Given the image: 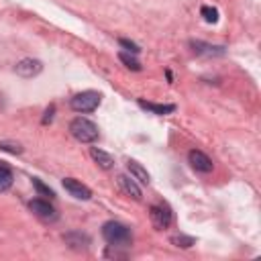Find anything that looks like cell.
I'll return each mask as SVG.
<instances>
[{"label": "cell", "mask_w": 261, "mask_h": 261, "mask_svg": "<svg viewBox=\"0 0 261 261\" xmlns=\"http://www.w3.org/2000/svg\"><path fill=\"white\" fill-rule=\"evenodd\" d=\"M102 237L110 247H128L133 243V232L126 224L116 222V220H108L102 226Z\"/></svg>", "instance_id": "1"}, {"label": "cell", "mask_w": 261, "mask_h": 261, "mask_svg": "<svg viewBox=\"0 0 261 261\" xmlns=\"http://www.w3.org/2000/svg\"><path fill=\"white\" fill-rule=\"evenodd\" d=\"M69 133H71V137H73L75 141H80V143H94V141H98V137H100L98 126H96L90 118H84V116H77V118H73V120L69 122Z\"/></svg>", "instance_id": "2"}, {"label": "cell", "mask_w": 261, "mask_h": 261, "mask_svg": "<svg viewBox=\"0 0 261 261\" xmlns=\"http://www.w3.org/2000/svg\"><path fill=\"white\" fill-rule=\"evenodd\" d=\"M100 94L98 92H94V90H86V92H80V94H75L71 100H69V106H71V110H75V112H82V114H86V112H94L98 106H100Z\"/></svg>", "instance_id": "3"}, {"label": "cell", "mask_w": 261, "mask_h": 261, "mask_svg": "<svg viewBox=\"0 0 261 261\" xmlns=\"http://www.w3.org/2000/svg\"><path fill=\"white\" fill-rule=\"evenodd\" d=\"M149 218H151V222H153V226L157 230H163V228H167L171 224L173 216H171V210H169L167 204H153L149 208Z\"/></svg>", "instance_id": "4"}, {"label": "cell", "mask_w": 261, "mask_h": 261, "mask_svg": "<svg viewBox=\"0 0 261 261\" xmlns=\"http://www.w3.org/2000/svg\"><path fill=\"white\" fill-rule=\"evenodd\" d=\"M188 161H190V165H192L196 171H200V173H210V171L214 169L212 159H210L206 153L198 151V149H192V151L188 153Z\"/></svg>", "instance_id": "5"}, {"label": "cell", "mask_w": 261, "mask_h": 261, "mask_svg": "<svg viewBox=\"0 0 261 261\" xmlns=\"http://www.w3.org/2000/svg\"><path fill=\"white\" fill-rule=\"evenodd\" d=\"M63 188H65V192H67L69 196H73L75 200H90V198H92V190H90L86 184H82V181H77V179H73V177H65V179H63Z\"/></svg>", "instance_id": "6"}, {"label": "cell", "mask_w": 261, "mask_h": 261, "mask_svg": "<svg viewBox=\"0 0 261 261\" xmlns=\"http://www.w3.org/2000/svg\"><path fill=\"white\" fill-rule=\"evenodd\" d=\"M29 208H31V212H33L35 216H39V218H43V220H55V218H57L55 208H53L47 200H43V198L31 200V202H29Z\"/></svg>", "instance_id": "7"}, {"label": "cell", "mask_w": 261, "mask_h": 261, "mask_svg": "<svg viewBox=\"0 0 261 261\" xmlns=\"http://www.w3.org/2000/svg\"><path fill=\"white\" fill-rule=\"evenodd\" d=\"M41 69H43V63H41L39 59H31V57L20 59V61L14 65V71H16L20 77H35V75L41 73Z\"/></svg>", "instance_id": "8"}, {"label": "cell", "mask_w": 261, "mask_h": 261, "mask_svg": "<svg viewBox=\"0 0 261 261\" xmlns=\"http://www.w3.org/2000/svg\"><path fill=\"white\" fill-rule=\"evenodd\" d=\"M190 47L194 49L196 55H204V57H220V55H224V47L210 45V43H204V41H190Z\"/></svg>", "instance_id": "9"}, {"label": "cell", "mask_w": 261, "mask_h": 261, "mask_svg": "<svg viewBox=\"0 0 261 261\" xmlns=\"http://www.w3.org/2000/svg\"><path fill=\"white\" fill-rule=\"evenodd\" d=\"M63 241H65V245H69L71 249H75V251H86L88 247H90V237L86 234V232H80V230H71V232H65L63 234Z\"/></svg>", "instance_id": "10"}, {"label": "cell", "mask_w": 261, "mask_h": 261, "mask_svg": "<svg viewBox=\"0 0 261 261\" xmlns=\"http://www.w3.org/2000/svg\"><path fill=\"white\" fill-rule=\"evenodd\" d=\"M90 157H92L102 169H112V165H114V157H112L110 153L98 149V147H90Z\"/></svg>", "instance_id": "11"}, {"label": "cell", "mask_w": 261, "mask_h": 261, "mask_svg": "<svg viewBox=\"0 0 261 261\" xmlns=\"http://www.w3.org/2000/svg\"><path fill=\"white\" fill-rule=\"evenodd\" d=\"M126 169H128V173H130V177H133V179H137V181H141V184H145V186L151 181V177H149L147 169H145L141 163L133 161V159H128V161H126Z\"/></svg>", "instance_id": "12"}, {"label": "cell", "mask_w": 261, "mask_h": 261, "mask_svg": "<svg viewBox=\"0 0 261 261\" xmlns=\"http://www.w3.org/2000/svg\"><path fill=\"white\" fill-rule=\"evenodd\" d=\"M139 106L145 108V110H149V112H153V114H159V116L171 114L175 110V104H155V102H147L143 98H139Z\"/></svg>", "instance_id": "13"}, {"label": "cell", "mask_w": 261, "mask_h": 261, "mask_svg": "<svg viewBox=\"0 0 261 261\" xmlns=\"http://www.w3.org/2000/svg\"><path fill=\"white\" fill-rule=\"evenodd\" d=\"M118 186H120L122 192H126L130 198L141 200V188H139V184H137L133 177H128V175H118Z\"/></svg>", "instance_id": "14"}, {"label": "cell", "mask_w": 261, "mask_h": 261, "mask_svg": "<svg viewBox=\"0 0 261 261\" xmlns=\"http://www.w3.org/2000/svg\"><path fill=\"white\" fill-rule=\"evenodd\" d=\"M12 171H10V167H6V165H2L0 163V192H6L10 186H12Z\"/></svg>", "instance_id": "15"}, {"label": "cell", "mask_w": 261, "mask_h": 261, "mask_svg": "<svg viewBox=\"0 0 261 261\" xmlns=\"http://www.w3.org/2000/svg\"><path fill=\"white\" fill-rule=\"evenodd\" d=\"M118 59L128 67V69H133V71H141V63L137 61V57L133 55V53H126V51H120L118 53Z\"/></svg>", "instance_id": "16"}, {"label": "cell", "mask_w": 261, "mask_h": 261, "mask_svg": "<svg viewBox=\"0 0 261 261\" xmlns=\"http://www.w3.org/2000/svg\"><path fill=\"white\" fill-rule=\"evenodd\" d=\"M169 243L175 245V247H181V249H190L192 245H196L194 237H188V234H173V237L169 239Z\"/></svg>", "instance_id": "17"}, {"label": "cell", "mask_w": 261, "mask_h": 261, "mask_svg": "<svg viewBox=\"0 0 261 261\" xmlns=\"http://www.w3.org/2000/svg\"><path fill=\"white\" fill-rule=\"evenodd\" d=\"M33 186H35V190H37V194L39 196H45V198H55V192L49 188V186H45L39 177H33Z\"/></svg>", "instance_id": "18"}, {"label": "cell", "mask_w": 261, "mask_h": 261, "mask_svg": "<svg viewBox=\"0 0 261 261\" xmlns=\"http://www.w3.org/2000/svg\"><path fill=\"white\" fill-rule=\"evenodd\" d=\"M200 14L204 16L206 22H216L218 20V10L214 6H202L200 8Z\"/></svg>", "instance_id": "19"}, {"label": "cell", "mask_w": 261, "mask_h": 261, "mask_svg": "<svg viewBox=\"0 0 261 261\" xmlns=\"http://www.w3.org/2000/svg\"><path fill=\"white\" fill-rule=\"evenodd\" d=\"M0 151H8L12 155H18V153H22V147L14 141H0Z\"/></svg>", "instance_id": "20"}, {"label": "cell", "mask_w": 261, "mask_h": 261, "mask_svg": "<svg viewBox=\"0 0 261 261\" xmlns=\"http://www.w3.org/2000/svg\"><path fill=\"white\" fill-rule=\"evenodd\" d=\"M118 45H120V47H124V49H126V53H133V55H137V53L141 51V47H139L137 43L128 41V39H118Z\"/></svg>", "instance_id": "21"}, {"label": "cell", "mask_w": 261, "mask_h": 261, "mask_svg": "<svg viewBox=\"0 0 261 261\" xmlns=\"http://www.w3.org/2000/svg\"><path fill=\"white\" fill-rule=\"evenodd\" d=\"M53 112H55V106L51 104L47 110H45V116H43V124H47V122H51V118H53Z\"/></svg>", "instance_id": "22"}]
</instances>
